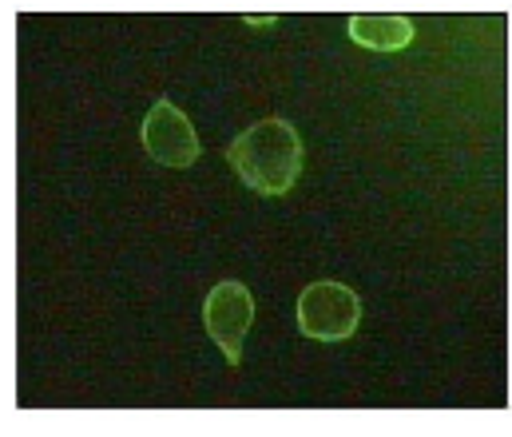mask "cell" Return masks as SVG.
<instances>
[{"label": "cell", "mask_w": 512, "mask_h": 437, "mask_svg": "<svg viewBox=\"0 0 512 437\" xmlns=\"http://www.w3.org/2000/svg\"><path fill=\"white\" fill-rule=\"evenodd\" d=\"M223 155L235 167V175L243 179V187H251L255 195H266V199L286 195L302 179V163H306L298 128L282 116L251 124L243 136H235L227 144Z\"/></svg>", "instance_id": "1"}, {"label": "cell", "mask_w": 512, "mask_h": 437, "mask_svg": "<svg viewBox=\"0 0 512 437\" xmlns=\"http://www.w3.org/2000/svg\"><path fill=\"white\" fill-rule=\"evenodd\" d=\"M358 322H362V298L346 283L322 279L298 294V330L314 342H326V346L346 342L354 338Z\"/></svg>", "instance_id": "2"}, {"label": "cell", "mask_w": 512, "mask_h": 437, "mask_svg": "<svg viewBox=\"0 0 512 437\" xmlns=\"http://www.w3.org/2000/svg\"><path fill=\"white\" fill-rule=\"evenodd\" d=\"M203 322H207V334L215 338V346L223 350L227 366H239L243 362V342H247L251 322H255V294H251V287L239 283V279L215 283L207 302H203Z\"/></svg>", "instance_id": "3"}, {"label": "cell", "mask_w": 512, "mask_h": 437, "mask_svg": "<svg viewBox=\"0 0 512 437\" xmlns=\"http://www.w3.org/2000/svg\"><path fill=\"white\" fill-rule=\"evenodd\" d=\"M143 147L163 167H195V159L203 151L199 136H195V124L171 100L151 104V112L143 120Z\"/></svg>", "instance_id": "4"}, {"label": "cell", "mask_w": 512, "mask_h": 437, "mask_svg": "<svg viewBox=\"0 0 512 437\" xmlns=\"http://www.w3.org/2000/svg\"><path fill=\"white\" fill-rule=\"evenodd\" d=\"M346 32L354 44H362L370 52H397L413 40V20L397 16V12H358L346 20Z\"/></svg>", "instance_id": "5"}, {"label": "cell", "mask_w": 512, "mask_h": 437, "mask_svg": "<svg viewBox=\"0 0 512 437\" xmlns=\"http://www.w3.org/2000/svg\"><path fill=\"white\" fill-rule=\"evenodd\" d=\"M243 20H247L251 28H270V24H274V16H243Z\"/></svg>", "instance_id": "6"}]
</instances>
